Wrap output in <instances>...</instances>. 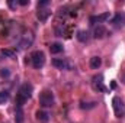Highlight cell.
<instances>
[{"label": "cell", "instance_id": "cell-19", "mask_svg": "<svg viewBox=\"0 0 125 123\" xmlns=\"http://www.w3.org/2000/svg\"><path fill=\"white\" fill-rule=\"evenodd\" d=\"M9 75H10V70H9V68H1V70H0V77L7 78Z\"/></svg>", "mask_w": 125, "mask_h": 123}, {"label": "cell", "instance_id": "cell-13", "mask_svg": "<svg viewBox=\"0 0 125 123\" xmlns=\"http://www.w3.org/2000/svg\"><path fill=\"white\" fill-rule=\"evenodd\" d=\"M89 64H90V68H93V70H97V68L102 65V58H100V57H92Z\"/></svg>", "mask_w": 125, "mask_h": 123}, {"label": "cell", "instance_id": "cell-23", "mask_svg": "<svg viewBox=\"0 0 125 123\" xmlns=\"http://www.w3.org/2000/svg\"><path fill=\"white\" fill-rule=\"evenodd\" d=\"M18 4H19V3H18V1H13V0H9V1H7V6H9L10 9H16Z\"/></svg>", "mask_w": 125, "mask_h": 123}, {"label": "cell", "instance_id": "cell-1", "mask_svg": "<svg viewBox=\"0 0 125 123\" xmlns=\"http://www.w3.org/2000/svg\"><path fill=\"white\" fill-rule=\"evenodd\" d=\"M32 93H33V87L31 83H23L19 87V91L16 94V106L23 107V104L32 97Z\"/></svg>", "mask_w": 125, "mask_h": 123}, {"label": "cell", "instance_id": "cell-10", "mask_svg": "<svg viewBox=\"0 0 125 123\" xmlns=\"http://www.w3.org/2000/svg\"><path fill=\"white\" fill-rule=\"evenodd\" d=\"M51 16V10L48 9H38L36 12V18L39 19V22H47V19Z\"/></svg>", "mask_w": 125, "mask_h": 123}, {"label": "cell", "instance_id": "cell-17", "mask_svg": "<svg viewBox=\"0 0 125 123\" xmlns=\"http://www.w3.org/2000/svg\"><path fill=\"white\" fill-rule=\"evenodd\" d=\"M23 122V110L22 107L16 106V123H22Z\"/></svg>", "mask_w": 125, "mask_h": 123}, {"label": "cell", "instance_id": "cell-3", "mask_svg": "<svg viewBox=\"0 0 125 123\" xmlns=\"http://www.w3.org/2000/svg\"><path fill=\"white\" fill-rule=\"evenodd\" d=\"M39 106L42 107H52L54 106V94L50 90H44L39 94Z\"/></svg>", "mask_w": 125, "mask_h": 123}, {"label": "cell", "instance_id": "cell-9", "mask_svg": "<svg viewBox=\"0 0 125 123\" xmlns=\"http://www.w3.org/2000/svg\"><path fill=\"white\" fill-rule=\"evenodd\" d=\"M106 28L103 26V25H97V26H94L93 29V38L96 39H102V38H105L106 36Z\"/></svg>", "mask_w": 125, "mask_h": 123}, {"label": "cell", "instance_id": "cell-12", "mask_svg": "<svg viewBox=\"0 0 125 123\" xmlns=\"http://www.w3.org/2000/svg\"><path fill=\"white\" fill-rule=\"evenodd\" d=\"M50 51H51V54H60V52H62V44H60V42H52L50 45Z\"/></svg>", "mask_w": 125, "mask_h": 123}, {"label": "cell", "instance_id": "cell-22", "mask_svg": "<svg viewBox=\"0 0 125 123\" xmlns=\"http://www.w3.org/2000/svg\"><path fill=\"white\" fill-rule=\"evenodd\" d=\"M48 4H50V1H48V0L38 1V9H42V7H45V6H48Z\"/></svg>", "mask_w": 125, "mask_h": 123}, {"label": "cell", "instance_id": "cell-16", "mask_svg": "<svg viewBox=\"0 0 125 123\" xmlns=\"http://www.w3.org/2000/svg\"><path fill=\"white\" fill-rule=\"evenodd\" d=\"M68 10H70V9H68V6H62V7H60V9H58V13H57V15H58V18H67V16L70 15V13H68Z\"/></svg>", "mask_w": 125, "mask_h": 123}, {"label": "cell", "instance_id": "cell-11", "mask_svg": "<svg viewBox=\"0 0 125 123\" xmlns=\"http://www.w3.org/2000/svg\"><path fill=\"white\" fill-rule=\"evenodd\" d=\"M36 120L41 123H47L50 120V114H48V112H45V110H38L36 112Z\"/></svg>", "mask_w": 125, "mask_h": 123}, {"label": "cell", "instance_id": "cell-21", "mask_svg": "<svg viewBox=\"0 0 125 123\" xmlns=\"http://www.w3.org/2000/svg\"><path fill=\"white\" fill-rule=\"evenodd\" d=\"M94 106H96V103H94V101L87 103V104H86L84 101H82V104H80V107H82V109H92V107H94Z\"/></svg>", "mask_w": 125, "mask_h": 123}, {"label": "cell", "instance_id": "cell-7", "mask_svg": "<svg viewBox=\"0 0 125 123\" xmlns=\"http://www.w3.org/2000/svg\"><path fill=\"white\" fill-rule=\"evenodd\" d=\"M52 65L58 70H73V64L67 60H62V58H54L52 60Z\"/></svg>", "mask_w": 125, "mask_h": 123}, {"label": "cell", "instance_id": "cell-8", "mask_svg": "<svg viewBox=\"0 0 125 123\" xmlns=\"http://www.w3.org/2000/svg\"><path fill=\"white\" fill-rule=\"evenodd\" d=\"M111 18V15L106 12V13H102V15H96V16H90V19H89V22H90V25H96V23H102V22H105V20H108Z\"/></svg>", "mask_w": 125, "mask_h": 123}, {"label": "cell", "instance_id": "cell-15", "mask_svg": "<svg viewBox=\"0 0 125 123\" xmlns=\"http://www.w3.org/2000/svg\"><path fill=\"white\" fill-rule=\"evenodd\" d=\"M0 54H1L3 57H7V58H15V55H16V52H15V51L7 49V48H3V49L0 51Z\"/></svg>", "mask_w": 125, "mask_h": 123}, {"label": "cell", "instance_id": "cell-18", "mask_svg": "<svg viewBox=\"0 0 125 123\" xmlns=\"http://www.w3.org/2000/svg\"><path fill=\"white\" fill-rule=\"evenodd\" d=\"M9 100V91H0V104H4Z\"/></svg>", "mask_w": 125, "mask_h": 123}, {"label": "cell", "instance_id": "cell-2", "mask_svg": "<svg viewBox=\"0 0 125 123\" xmlns=\"http://www.w3.org/2000/svg\"><path fill=\"white\" fill-rule=\"evenodd\" d=\"M31 62L32 67L33 68H36V70H39V68H42L44 65H45V54L42 52V51H33L31 54V57H29V60L26 58V62Z\"/></svg>", "mask_w": 125, "mask_h": 123}, {"label": "cell", "instance_id": "cell-4", "mask_svg": "<svg viewBox=\"0 0 125 123\" xmlns=\"http://www.w3.org/2000/svg\"><path fill=\"white\" fill-rule=\"evenodd\" d=\"M112 107H114V112H115V116L116 117H124L125 116V104L122 101L121 97L115 96L112 98Z\"/></svg>", "mask_w": 125, "mask_h": 123}, {"label": "cell", "instance_id": "cell-24", "mask_svg": "<svg viewBox=\"0 0 125 123\" xmlns=\"http://www.w3.org/2000/svg\"><path fill=\"white\" fill-rule=\"evenodd\" d=\"M21 6H28L29 4V0H21V1H18Z\"/></svg>", "mask_w": 125, "mask_h": 123}, {"label": "cell", "instance_id": "cell-14", "mask_svg": "<svg viewBox=\"0 0 125 123\" xmlns=\"http://www.w3.org/2000/svg\"><path fill=\"white\" fill-rule=\"evenodd\" d=\"M76 38L80 41V42H87L89 41V32L87 31H79L77 32V35H76Z\"/></svg>", "mask_w": 125, "mask_h": 123}, {"label": "cell", "instance_id": "cell-20", "mask_svg": "<svg viewBox=\"0 0 125 123\" xmlns=\"http://www.w3.org/2000/svg\"><path fill=\"white\" fill-rule=\"evenodd\" d=\"M121 20H122V15H121V13H116V15H115V18L112 19V23H114V25H119V22H121Z\"/></svg>", "mask_w": 125, "mask_h": 123}, {"label": "cell", "instance_id": "cell-5", "mask_svg": "<svg viewBox=\"0 0 125 123\" xmlns=\"http://www.w3.org/2000/svg\"><path fill=\"white\" fill-rule=\"evenodd\" d=\"M92 88L97 93H106L108 91V88L103 84V75L102 74H97V75H94L93 78H92Z\"/></svg>", "mask_w": 125, "mask_h": 123}, {"label": "cell", "instance_id": "cell-6", "mask_svg": "<svg viewBox=\"0 0 125 123\" xmlns=\"http://www.w3.org/2000/svg\"><path fill=\"white\" fill-rule=\"evenodd\" d=\"M32 42H33V35L31 32H28V33L22 35V39L18 42V46H19V49H26L32 45Z\"/></svg>", "mask_w": 125, "mask_h": 123}]
</instances>
